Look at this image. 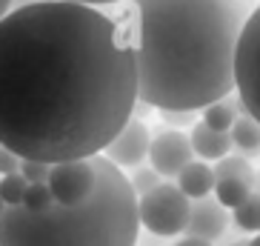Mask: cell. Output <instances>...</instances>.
Returning <instances> with one entry per match:
<instances>
[{"instance_id": "obj_24", "label": "cell", "mask_w": 260, "mask_h": 246, "mask_svg": "<svg viewBox=\"0 0 260 246\" xmlns=\"http://www.w3.org/2000/svg\"><path fill=\"white\" fill-rule=\"evenodd\" d=\"M138 246H169V243H166V238H157V235L143 232V235H138Z\"/></svg>"}, {"instance_id": "obj_10", "label": "cell", "mask_w": 260, "mask_h": 246, "mask_svg": "<svg viewBox=\"0 0 260 246\" xmlns=\"http://www.w3.org/2000/svg\"><path fill=\"white\" fill-rule=\"evenodd\" d=\"M189 140H191V152L198 155L200 161H223L226 155L232 152V138L229 135H223V132H212L206 126V123H194L191 126V135H189Z\"/></svg>"}, {"instance_id": "obj_29", "label": "cell", "mask_w": 260, "mask_h": 246, "mask_svg": "<svg viewBox=\"0 0 260 246\" xmlns=\"http://www.w3.org/2000/svg\"><path fill=\"white\" fill-rule=\"evenodd\" d=\"M229 246H246V240H243V238H237V240H232Z\"/></svg>"}, {"instance_id": "obj_3", "label": "cell", "mask_w": 260, "mask_h": 246, "mask_svg": "<svg viewBox=\"0 0 260 246\" xmlns=\"http://www.w3.org/2000/svg\"><path fill=\"white\" fill-rule=\"evenodd\" d=\"M92 163L94 189L83 203H54L46 212L3 209L0 246H138V195L129 177L103 155Z\"/></svg>"}, {"instance_id": "obj_12", "label": "cell", "mask_w": 260, "mask_h": 246, "mask_svg": "<svg viewBox=\"0 0 260 246\" xmlns=\"http://www.w3.org/2000/svg\"><path fill=\"white\" fill-rule=\"evenodd\" d=\"M229 138H232L235 155L246 158L249 163L260 161V123L254 120V117H249V115L237 117L232 132H229Z\"/></svg>"}, {"instance_id": "obj_14", "label": "cell", "mask_w": 260, "mask_h": 246, "mask_svg": "<svg viewBox=\"0 0 260 246\" xmlns=\"http://www.w3.org/2000/svg\"><path fill=\"white\" fill-rule=\"evenodd\" d=\"M237 120V109H235V98H226V100H217L212 106L203 109V120L212 132H223V135H229L232 126Z\"/></svg>"}, {"instance_id": "obj_17", "label": "cell", "mask_w": 260, "mask_h": 246, "mask_svg": "<svg viewBox=\"0 0 260 246\" xmlns=\"http://www.w3.org/2000/svg\"><path fill=\"white\" fill-rule=\"evenodd\" d=\"M26 189H29V183H26V177L20 175V172L0 177V198H3L6 209L23 206V195H26Z\"/></svg>"}, {"instance_id": "obj_22", "label": "cell", "mask_w": 260, "mask_h": 246, "mask_svg": "<svg viewBox=\"0 0 260 246\" xmlns=\"http://www.w3.org/2000/svg\"><path fill=\"white\" fill-rule=\"evenodd\" d=\"M20 166H23V161L17 158L15 152H9V149L0 146V175H15V172H20Z\"/></svg>"}, {"instance_id": "obj_7", "label": "cell", "mask_w": 260, "mask_h": 246, "mask_svg": "<svg viewBox=\"0 0 260 246\" xmlns=\"http://www.w3.org/2000/svg\"><path fill=\"white\" fill-rule=\"evenodd\" d=\"M194 161V152H191V140L186 132L177 129H163L152 138V146H149V166L160 177L172 180L180 172Z\"/></svg>"}, {"instance_id": "obj_6", "label": "cell", "mask_w": 260, "mask_h": 246, "mask_svg": "<svg viewBox=\"0 0 260 246\" xmlns=\"http://www.w3.org/2000/svg\"><path fill=\"white\" fill-rule=\"evenodd\" d=\"M94 189V163L92 161H66L54 163L49 172V192L60 206L83 203Z\"/></svg>"}, {"instance_id": "obj_5", "label": "cell", "mask_w": 260, "mask_h": 246, "mask_svg": "<svg viewBox=\"0 0 260 246\" xmlns=\"http://www.w3.org/2000/svg\"><path fill=\"white\" fill-rule=\"evenodd\" d=\"M235 92L246 115L260 123V3L246 20L235 54Z\"/></svg>"}, {"instance_id": "obj_15", "label": "cell", "mask_w": 260, "mask_h": 246, "mask_svg": "<svg viewBox=\"0 0 260 246\" xmlns=\"http://www.w3.org/2000/svg\"><path fill=\"white\" fill-rule=\"evenodd\" d=\"M223 177H240L254 183V166L240 155H226L223 161L214 163V180H223Z\"/></svg>"}, {"instance_id": "obj_16", "label": "cell", "mask_w": 260, "mask_h": 246, "mask_svg": "<svg viewBox=\"0 0 260 246\" xmlns=\"http://www.w3.org/2000/svg\"><path fill=\"white\" fill-rule=\"evenodd\" d=\"M232 218H235V226L240 232H257L260 235V195L252 192L243 206H237L232 212Z\"/></svg>"}, {"instance_id": "obj_26", "label": "cell", "mask_w": 260, "mask_h": 246, "mask_svg": "<svg viewBox=\"0 0 260 246\" xmlns=\"http://www.w3.org/2000/svg\"><path fill=\"white\" fill-rule=\"evenodd\" d=\"M12 6H15V0H0V20L12 12Z\"/></svg>"}, {"instance_id": "obj_28", "label": "cell", "mask_w": 260, "mask_h": 246, "mask_svg": "<svg viewBox=\"0 0 260 246\" xmlns=\"http://www.w3.org/2000/svg\"><path fill=\"white\" fill-rule=\"evenodd\" d=\"M246 246H260V235H254V238L246 240Z\"/></svg>"}, {"instance_id": "obj_4", "label": "cell", "mask_w": 260, "mask_h": 246, "mask_svg": "<svg viewBox=\"0 0 260 246\" xmlns=\"http://www.w3.org/2000/svg\"><path fill=\"white\" fill-rule=\"evenodd\" d=\"M189 215H191V200L172 180H163L157 189L138 198L140 226L149 235H157V238L183 235L186 226H189Z\"/></svg>"}, {"instance_id": "obj_18", "label": "cell", "mask_w": 260, "mask_h": 246, "mask_svg": "<svg viewBox=\"0 0 260 246\" xmlns=\"http://www.w3.org/2000/svg\"><path fill=\"white\" fill-rule=\"evenodd\" d=\"M129 183H132V192L138 195V198H143L146 192H152V189H157V186L163 183V177L157 175L152 166H138V169L132 172Z\"/></svg>"}, {"instance_id": "obj_30", "label": "cell", "mask_w": 260, "mask_h": 246, "mask_svg": "<svg viewBox=\"0 0 260 246\" xmlns=\"http://www.w3.org/2000/svg\"><path fill=\"white\" fill-rule=\"evenodd\" d=\"M3 209H6V203H3V198H0V215H3Z\"/></svg>"}, {"instance_id": "obj_27", "label": "cell", "mask_w": 260, "mask_h": 246, "mask_svg": "<svg viewBox=\"0 0 260 246\" xmlns=\"http://www.w3.org/2000/svg\"><path fill=\"white\" fill-rule=\"evenodd\" d=\"M252 192L260 195V169H254V183H252Z\"/></svg>"}, {"instance_id": "obj_8", "label": "cell", "mask_w": 260, "mask_h": 246, "mask_svg": "<svg viewBox=\"0 0 260 246\" xmlns=\"http://www.w3.org/2000/svg\"><path fill=\"white\" fill-rule=\"evenodd\" d=\"M149 146H152V132H149L146 120L132 117L120 129V135L103 149V158L115 163L117 169H138L149 158Z\"/></svg>"}, {"instance_id": "obj_23", "label": "cell", "mask_w": 260, "mask_h": 246, "mask_svg": "<svg viewBox=\"0 0 260 246\" xmlns=\"http://www.w3.org/2000/svg\"><path fill=\"white\" fill-rule=\"evenodd\" d=\"M63 3H77V6L100 9V6H115V3H126V0H63Z\"/></svg>"}, {"instance_id": "obj_2", "label": "cell", "mask_w": 260, "mask_h": 246, "mask_svg": "<svg viewBox=\"0 0 260 246\" xmlns=\"http://www.w3.org/2000/svg\"><path fill=\"white\" fill-rule=\"evenodd\" d=\"M249 0H126L123 29L138 100L157 112H203L235 92V54Z\"/></svg>"}, {"instance_id": "obj_25", "label": "cell", "mask_w": 260, "mask_h": 246, "mask_svg": "<svg viewBox=\"0 0 260 246\" xmlns=\"http://www.w3.org/2000/svg\"><path fill=\"white\" fill-rule=\"evenodd\" d=\"M175 246H214V243H206V240H198V238H183V240H177Z\"/></svg>"}, {"instance_id": "obj_11", "label": "cell", "mask_w": 260, "mask_h": 246, "mask_svg": "<svg viewBox=\"0 0 260 246\" xmlns=\"http://www.w3.org/2000/svg\"><path fill=\"white\" fill-rule=\"evenodd\" d=\"M177 189L189 200H203L214 192V166L206 161H191L180 175H177Z\"/></svg>"}, {"instance_id": "obj_19", "label": "cell", "mask_w": 260, "mask_h": 246, "mask_svg": "<svg viewBox=\"0 0 260 246\" xmlns=\"http://www.w3.org/2000/svg\"><path fill=\"white\" fill-rule=\"evenodd\" d=\"M49 206H54V198L49 192V183H35L26 189L23 195V209L26 212H46Z\"/></svg>"}, {"instance_id": "obj_9", "label": "cell", "mask_w": 260, "mask_h": 246, "mask_svg": "<svg viewBox=\"0 0 260 246\" xmlns=\"http://www.w3.org/2000/svg\"><path fill=\"white\" fill-rule=\"evenodd\" d=\"M226 226H229V212L214 200V195L203 200H191V215H189V226H186V238H198L214 243L226 235Z\"/></svg>"}, {"instance_id": "obj_13", "label": "cell", "mask_w": 260, "mask_h": 246, "mask_svg": "<svg viewBox=\"0 0 260 246\" xmlns=\"http://www.w3.org/2000/svg\"><path fill=\"white\" fill-rule=\"evenodd\" d=\"M252 195V183L249 180H240V177H223V180H214V200L220 203L226 212H235L237 206H243Z\"/></svg>"}, {"instance_id": "obj_21", "label": "cell", "mask_w": 260, "mask_h": 246, "mask_svg": "<svg viewBox=\"0 0 260 246\" xmlns=\"http://www.w3.org/2000/svg\"><path fill=\"white\" fill-rule=\"evenodd\" d=\"M194 117H198V112H160V120H163V123H169V126H175L177 132H180V126L198 123Z\"/></svg>"}, {"instance_id": "obj_20", "label": "cell", "mask_w": 260, "mask_h": 246, "mask_svg": "<svg viewBox=\"0 0 260 246\" xmlns=\"http://www.w3.org/2000/svg\"><path fill=\"white\" fill-rule=\"evenodd\" d=\"M49 172H52V166L49 163H40V161H23V166H20V175L26 177L29 186L49 183Z\"/></svg>"}, {"instance_id": "obj_1", "label": "cell", "mask_w": 260, "mask_h": 246, "mask_svg": "<svg viewBox=\"0 0 260 246\" xmlns=\"http://www.w3.org/2000/svg\"><path fill=\"white\" fill-rule=\"evenodd\" d=\"M135 103L138 66L117 17L40 0L0 20V146L20 161H92Z\"/></svg>"}]
</instances>
